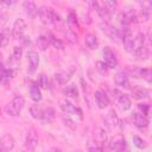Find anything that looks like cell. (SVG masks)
Returning <instances> with one entry per match:
<instances>
[{
  "instance_id": "37",
  "label": "cell",
  "mask_w": 152,
  "mask_h": 152,
  "mask_svg": "<svg viewBox=\"0 0 152 152\" xmlns=\"http://www.w3.org/2000/svg\"><path fill=\"white\" fill-rule=\"evenodd\" d=\"M51 44L56 48V49H59V50H63L64 49V44L62 43V40H59V39H57L56 37H53V36H51Z\"/></svg>"
},
{
  "instance_id": "38",
  "label": "cell",
  "mask_w": 152,
  "mask_h": 152,
  "mask_svg": "<svg viewBox=\"0 0 152 152\" xmlns=\"http://www.w3.org/2000/svg\"><path fill=\"white\" fill-rule=\"evenodd\" d=\"M138 109L141 112L140 114L147 116L148 115V112H150V104H147V103H139L138 104Z\"/></svg>"
},
{
  "instance_id": "16",
  "label": "cell",
  "mask_w": 152,
  "mask_h": 152,
  "mask_svg": "<svg viewBox=\"0 0 152 152\" xmlns=\"http://www.w3.org/2000/svg\"><path fill=\"white\" fill-rule=\"evenodd\" d=\"M114 82L116 86L119 87H124V88H128L129 82H128V76L126 72L124 71H119L114 75Z\"/></svg>"
},
{
  "instance_id": "12",
  "label": "cell",
  "mask_w": 152,
  "mask_h": 152,
  "mask_svg": "<svg viewBox=\"0 0 152 152\" xmlns=\"http://www.w3.org/2000/svg\"><path fill=\"white\" fill-rule=\"evenodd\" d=\"M0 147L2 151H11L14 147V139L10 133H6L0 138Z\"/></svg>"
},
{
  "instance_id": "49",
  "label": "cell",
  "mask_w": 152,
  "mask_h": 152,
  "mask_svg": "<svg viewBox=\"0 0 152 152\" xmlns=\"http://www.w3.org/2000/svg\"><path fill=\"white\" fill-rule=\"evenodd\" d=\"M0 115H1V108H0Z\"/></svg>"
},
{
  "instance_id": "40",
  "label": "cell",
  "mask_w": 152,
  "mask_h": 152,
  "mask_svg": "<svg viewBox=\"0 0 152 152\" xmlns=\"http://www.w3.org/2000/svg\"><path fill=\"white\" fill-rule=\"evenodd\" d=\"M63 120H64V124H65L68 127H70V128H72V129H75V128L77 127V125H76V124H75L72 120H70L69 118H64Z\"/></svg>"
},
{
  "instance_id": "45",
  "label": "cell",
  "mask_w": 152,
  "mask_h": 152,
  "mask_svg": "<svg viewBox=\"0 0 152 152\" xmlns=\"http://www.w3.org/2000/svg\"><path fill=\"white\" fill-rule=\"evenodd\" d=\"M48 152H62V151L59 148H57V147H51V148L48 150Z\"/></svg>"
},
{
  "instance_id": "14",
  "label": "cell",
  "mask_w": 152,
  "mask_h": 152,
  "mask_svg": "<svg viewBox=\"0 0 152 152\" xmlns=\"http://www.w3.org/2000/svg\"><path fill=\"white\" fill-rule=\"evenodd\" d=\"M133 121H134L135 127L139 128V129L147 128V127H148V124H150L147 116H145V115H142V114H140V113H135V114L133 115Z\"/></svg>"
},
{
  "instance_id": "25",
  "label": "cell",
  "mask_w": 152,
  "mask_h": 152,
  "mask_svg": "<svg viewBox=\"0 0 152 152\" xmlns=\"http://www.w3.org/2000/svg\"><path fill=\"white\" fill-rule=\"evenodd\" d=\"M133 53L137 56V58L142 59V61L147 59V58H148V56H150V51H148L147 46H145V45H144V46H141L140 49H138L137 51H134Z\"/></svg>"
},
{
  "instance_id": "33",
  "label": "cell",
  "mask_w": 152,
  "mask_h": 152,
  "mask_svg": "<svg viewBox=\"0 0 152 152\" xmlns=\"http://www.w3.org/2000/svg\"><path fill=\"white\" fill-rule=\"evenodd\" d=\"M133 144H134V146H137L138 148H145V147L147 146L146 141H145L142 138L138 137V135H133Z\"/></svg>"
},
{
  "instance_id": "11",
  "label": "cell",
  "mask_w": 152,
  "mask_h": 152,
  "mask_svg": "<svg viewBox=\"0 0 152 152\" xmlns=\"http://www.w3.org/2000/svg\"><path fill=\"white\" fill-rule=\"evenodd\" d=\"M133 40H134V37L131 33V31L128 28H125L122 33V43L127 52H133Z\"/></svg>"
},
{
  "instance_id": "17",
  "label": "cell",
  "mask_w": 152,
  "mask_h": 152,
  "mask_svg": "<svg viewBox=\"0 0 152 152\" xmlns=\"http://www.w3.org/2000/svg\"><path fill=\"white\" fill-rule=\"evenodd\" d=\"M27 59H28V63H30V71L33 72L37 68H38V64H39V56L37 52L34 51H30L27 53Z\"/></svg>"
},
{
  "instance_id": "1",
  "label": "cell",
  "mask_w": 152,
  "mask_h": 152,
  "mask_svg": "<svg viewBox=\"0 0 152 152\" xmlns=\"http://www.w3.org/2000/svg\"><path fill=\"white\" fill-rule=\"evenodd\" d=\"M25 104V100L21 95H15L5 107V112L10 116H18L23 110Z\"/></svg>"
},
{
  "instance_id": "42",
  "label": "cell",
  "mask_w": 152,
  "mask_h": 152,
  "mask_svg": "<svg viewBox=\"0 0 152 152\" xmlns=\"http://www.w3.org/2000/svg\"><path fill=\"white\" fill-rule=\"evenodd\" d=\"M89 152H102V150L100 146L96 145V142H94L93 145L91 144L89 145Z\"/></svg>"
},
{
  "instance_id": "36",
  "label": "cell",
  "mask_w": 152,
  "mask_h": 152,
  "mask_svg": "<svg viewBox=\"0 0 152 152\" xmlns=\"http://www.w3.org/2000/svg\"><path fill=\"white\" fill-rule=\"evenodd\" d=\"M65 38L70 44H76L77 43V34L74 31H68L65 33Z\"/></svg>"
},
{
  "instance_id": "27",
  "label": "cell",
  "mask_w": 152,
  "mask_h": 152,
  "mask_svg": "<svg viewBox=\"0 0 152 152\" xmlns=\"http://www.w3.org/2000/svg\"><path fill=\"white\" fill-rule=\"evenodd\" d=\"M101 5L103 6V8H104L109 14L114 13V12L116 11V8H118V2H116V1H103Z\"/></svg>"
},
{
  "instance_id": "8",
  "label": "cell",
  "mask_w": 152,
  "mask_h": 152,
  "mask_svg": "<svg viewBox=\"0 0 152 152\" xmlns=\"http://www.w3.org/2000/svg\"><path fill=\"white\" fill-rule=\"evenodd\" d=\"M100 28L102 30V32H104V33H106L110 39H113V40H116V39L120 37L119 30H118L115 26L110 25L109 23H106V21L101 23V24H100Z\"/></svg>"
},
{
  "instance_id": "34",
  "label": "cell",
  "mask_w": 152,
  "mask_h": 152,
  "mask_svg": "<svg viewBox=\"0 0 152 152\" xmlns=\"http://www.w3.org/2000/svg\"><path fill=\"white\" fill-rule=\"evenodd\" d=\"M134 95L137 99H147L150 96V90L145 88H140L134 93Z\"/></svg>"
},
{
  "instance_id": "7",
  "label": "cell",
  "mask_w": 152,
  "mask_h": 152,
  "mask_svg": "<svg viewBox=\"0 0 152 152\" xmlns=\"http://www.w3.org/2000/svg\"><path fill=\"white\" fill-rule=\"evenodd\" d=\"M59 107L64 114H77L80 118H82V110L77 107H75L70 101L68 100H62L59 102Z\"/></svg>"
},
{
  "instance_id": "4",
  "label": "cell",
  "mask_w": 152,
  "mask_h": 152,
  "mask_svg": "<svg viewBox=\"0 0 152 152\" xmlns=\"http://www.w3.org/2000/svg\"><path fill=\"white\" fill-rule=\"evenodd\" d=\"M112 93H113V97L116 100V102H118V106L120 107V109L121 110H128L131 107H132V101H131V99L126 95V94H122L120 90H118V89H113L112 90Z\"/></svg>"
},
{
  "instance_id": "26",
  "label": "cell",
  "mask_w": 152,
  "mask_h": 152,
  "mask_svg": "<svg viewBox=\"0 0 152 152\" xmlns=\"http://www.w3.org/2000/svg\"><path fill=\"white\" fill-rule=\"evenodd\" d=\"M51 24H53V26L57 30H63L64 28V20L62 19V17L59 14H57L55 12H53V15H52V23Z\"/></svg>"
},
{
  "instance_id": "44",
  "label": "cell",
  "mask_w": 152,
  "mask_h": 152,
  "mask_svg": "<svg viewBox=\"0 0 152 152\" xmlns=\"http://www.w3.org/2000/svg\"><path fill=\"white\" fill-rule=\"evenodd\" d=\"M100 135H101L102 142H106V140H107V134H106V132H104L103 129H100Z\"/></svg>"
},
{
  "instance_id": "29",
  "label": "cell",
  "mask_w": 152,
  "mask_h": 152,
  "mask_svg": "<svg viewBox=\"0 0 152 152\" xmlns=\"http://www.w3.org/2000/svg\"><path fill=\"white\" fill-rule=\"evenodd\" d=\"M139 77H142L147 83H151L152 81V71L150 68H142L139 70Z\"/></svg>"
},
{
  "instance_id": "32",
  "label": "cell",
  "mask_w": 152,
  "mask_h": 152,
  "mask_svg": "<svg viewBox=\"0 0 152 152\" xmlns=\"http://www.w3.org/2000/svg\"><path fill=\"white\" fill-rule=\"evenodd\" d=\"M95 65H96V70H97L101 75H107V74H108V66L104 64V62L97 61Z\"/></svg>"
},
{
  "instance_id": "28",
  "label": "cell",
  "mask_w": 152,
  "mask_h": 152,
  "mask_svg": "<svg viewBox=\"0 0 152 152\" xmlns=\"http://www.w3.org/2000/svg\"><path fill=\"white\" fill-rule=\"evenodd\" d=\"M49 43H50V38H48V36L42 34V36H39V37L37 38V45H38V48H39L42 51L48 48Z\"/></svg>"
},
{
  "instance_id": "30",
  "label": "cell",
  "mask_w": 152,
  "mask_h": 152,
  "mask_svg": "<svg viewBox=\"0 0 152 152\" xmlns=\"http://www.w3.org/2000/svg\"><path fill=\"white\" fill-rule=\"evenodd\" d=\"M30 113H31L33 119L40 120V118H42V109L38 107V104H32L30 107Z\"/></svg>"
},
{
  "instance_id": "10",
  "label": "cell",
  "mask_w": 152,
  "mask_h": 152,
  "mask_svg": "<svg viewBox=\"0 0 152 152\" xmlns=\"http://www.w3.org/2000/svg\"><path fill=\"white\" fill-rule=\"evenodd\" d=\"M137 14L138 13L134 10H132V8L125 11L122 13V15H121V24L125 25V26H128L132 23H135L137 21Z\"/></svg>"
},
{
  "instance_id": "9",
  "label": "cell",
  "mask_w": 152,
  "mask_h": 152,
  "mask_svg": "<svg viewBox=\"0 0 152 152\" xmlns=\"http://www.w3.org/2000/svg\"><path fill=\"white\" fill-rule=\"evenodd\" d=\"M38 15H39V19L43 24L45 25H49L52 23V15H53V11L46 6H42L38 8Z\"/></svg>"
},
{
  "instance_id": "48",
  "label": "cell",
  "mask_w": 152,
  "mask_h": 152,
  "mask_svg": "<svg viewBox=\"0 0 152 152\" xmlns=\"http://www.w3.org/2000/svg\"><path fill=\"white\" fill-rule=\"evenodd\" d=\"M0 152H2V148H1V147H0Z\"/></svg>"
},
{
  "instance_id": "22",
  "label": "cell",
  "mask_w": 152,
  "mask_h": 152,
  "mask_svg": "<svg viewBox=\"0 0 152 152\" xmlns=\"http://www.w3.org/2000/svg\"><path fill=\"white\" fill-rule=\"evenodd\" d=\"M30 96H31V99H32L34 102H38V101H40V100H42L40 88H39L36 83L31 84V87H30Z\"/></svg>"
},
{
  "instance_id": "31",
  "label": "cell",
  "mask_w": 152,
  "mask_h": 152,
  "mask_svg": "<svg viewBox=\"0 0 152 152\" xmlns=\"http://www.w3.org/2000/svg\"><path fill=\"white\" fill-rule=\"evenodd\" d=\"M37 86L39 88H42V89H48V87H49V80H48V77L44 74L39 75L38 80H37Z\"/></svg>"
},
{
  "instance_id": "47",
  "label": "cell",
  "mask_w": 152,
  "mask_h": 152,
  "mask_svg": "<svg viewBox=\"0 0 152 152\" xmlns=\"http://www.w3.org/2000/svg\"><path fill=\"white\" fill-rule=\"evenodd\" d=\"M4 69H5V68H4V65H2V63L0 62V74H1L2 71H4Z\"/></svg>"
},
{
  "instance_id": "46",
  "label": "cell",
  "mask_w": 152,
  "mask_h": 152,
  "mask_svg": "<svg viewBox=\"0 0 152 152\" xmlns=\"http://www.w3.org/2000/svg\"><path fill=\"white\" fill-rule=\"evenodd\" d=\"M5 82H6V80H5V78H4V77L0 75V86H1V84H4Z\"/></svg>"
},
{
  "instance_id": "5",
  "label": "cell",
  "mask_w": 152,
  "mask_h": 152,
  "mask_svg": "<svg viewBox=\"0 0 152 152\" xmlns=\"http://www.w3.org/2000/svg\"><path fill=\"white\" fill-rule=\"evenodd\" d=\"M102 55H103V58H104L103 62H104V64L108 66V69H114V68H116V65H118V59H116L115 53L112 51L110 48L106 46V48L103 49V51H102Z\"/></svg>"
},
{
  "instance_id": "13",
  "label": "cell",
  "mask_w": 152,
  "mask_h": 152,
  "mask_svg": "<svg viewBox=\"0 0 152 152\" xmlns=\"http://www.w3.org/2000/svg\"><path fill=\"white\" fill-rule=\"evenodd\" d=\"M95 101H96V104L100 109H103L106 108L108 104H109V99L108 96L106 95V93L101 91V90H96L95 91Z\"/></svg>"
},
{
  "instance_id": "20",
  "label": "cell",
  "mask_w": 152,
  "mask_h": 152,
  "mask_svg": "<svg viewBox=\"0 0 152 152\" xmlns=\"http://www.w3.org/2000/svg\"><path fill=\"white\" fill-rule=\"evenodd\" d=\"M104 121L110 127H116V126H119V122H120V120H119V118H118V115H116V113H115L114 109H110L108 112V114L104 118Z\"/></svg>"
},
{
  "instance_id": "19",
  "label": "cell",
  "mask_w": 152,
  "mask_h": 152,
  "mask_svg": "<svg viewBox=\"0 0 152 152\" xmlns=\"http://www.w3.org/2000/svg\"><path fill=\"white\" fill-rule=\"evenodd\" d=\"M84 43L87 45L88 49L90 50H96L99 48V40H97V37L93 33H88L84 38Z\"/></svg>"
},
{
  "instance_id": "18",
  "label": "cell",
  "mask_w": 152,
  "mask_h": 152,
  "mask_svg": "<svg viewBox=\"0 0 152 152\" xmlns=\"http://www.w3.org/2000/svg\"><path fill=\"white\" fill-rule=\"evenodd\" d=\"M23 7H24L26 14H27L28 17H31V18H34L36 14L38 13V7H37V5H36L34 2H32V1H25V2L23 4Z\"/></svg>"
},
{
  "instance_id": "35",
  "label": "cell",
  "mask_w": 152,
  "mask_h": 152,
  "mask_svg": "<svg viewBox=\"0 0 152 152\" xmlns=\"http://www.w3.org/2000/svg\"><path fill=\"white\" fill-rule=\"evenodd\" d=\"M21 53H23L21 48H20V46H14V48H13V53H12L13 61H14V62H19L20 58H21Z\"/></svg>"
},
{
  "instance_id": "3",
  "label": "cell",
  "mask_w": 152,
  "mask_h": 152,
  "mask_svg": "<svg viewBox=\"0 0 152 152\" xmlns=\"http://www.w3.org/2000/svg\"><path fill=\"white\" fill-rule=\"evenodd\" d=\"M108 146L110 150L116 151V152H126V150H127L126 140H125L124 135H121V134H116V135L112 137L108 141Z\"/></svg>"
},
{
  "instance_id": "24",
  "label": "cell",
  "mask_w": 152,
  "mask_h": 152,
  "mask_svg": "<svg viewBox=\"0 0 152 152\" xmlns=\"http://www.w3.org/2000/svg\"><path fill=\"white\" fill-rule=\"evenodd\" d=\"M63 93H64L65 96H68V97H74V99H77V97H78V90H77V88H76L75 84L66 86V88H64Z\"/></svg>"
},
{
  "instance_id": "15",
  "label": "cell",
  "mask_w": 152,
  "mask_h": 152,
  "mask_svg": "<svg viewBox=\"0 0 152 152\" xmlns=\"http://www.w3.org/2000/svg\"><path fill=\"white\" fill-rule=\"evenodd\" d=\"M56 118V112L52 107H48L45 109L42 110V118H40V121L43 124H50L55 120Z\"/></svg>"
},
{
  "instance_id": "23",
  "label": "cell",
  "mask_w": 152,
  "mask_h": 152,
  "mask_svg": "<svg viewBox=\"0 0 152 152\" xmlns=\"http://www.w3.org/2000/svg\"><path fill=\"white\" fill-rule=\"evenodd\" d=\"M144 45H145V36H144V33L139 32V33H137V36L134 37V40H133V52Z\"/></svg>"
},
{
  "instance_id": "6",
  "label": "cell",
  "mask_w": 152,
  "mask_h": 152,
  "mask_svg": "<svg viewBox=\"0 0 152 152\" xmlns=\"http://www.w3.org/2000/svg\"><path fill=\"white\" fill-rule=\"evenodd\" d=\"M25 30H26V23L20 18L15 19V21L13 23V27H12V37L14 39H20Z\"/></svg>"
},
{
  "instance_id": "2",
  "label": "cell",
  "mask_w": 152,
  "mask_h": 152,
  "mask_svg": "<svg viewBox=\"0 0 152 152\" xmlns=\"http://www.w3.org/2000/svg\"><path fill=\"white\" fill-rule=\"evenodd\" d=\"M38 141H39V138H38L36 129L31 128L26 134V139H25V144H24V151L25 152H33L38 145Z\"/></svg>"
},
{
  "instance_id": "21",
  "label": "cell",
  "mask_w": 152,
  "mask_h": 152,
  "mask_svg": "<svg viewBox=\"0 0 152 152\" xmlns=\"http://www.w3.org/2000/svg\"><path fill=\"white\" fill-rule=\"evenodd\" d=\"M70 77H71L70 74H68V72H65V71H59V72H56V74H55V80H56V82H57L58 84H61V86L66 84V83L69 82Z\"/></svg>"
},
{
  "instance_id": "43",
  "label": "cell",
  "mask_w": 152,
  "mask_h": 152,
  "mask_svg": "<svg viewBox=\"0 0 152 152\" xmlns=\"http://www.w3.org/2000/svg\"><path fill=\"white\" fill-rule=\"evenodd\" d=\"M6 20H7V17H6V14H5V13H2V12H0V28H1V27L5 25Z\"/></svg>"
},
{
  "instance_id": "39",
  "label": "cell",
  "mask_w": 152,
  "mask_h": 152,
  "mask_svg": "<svg viewBox=\"0 0 152 152\" xmlns=\"http://www.w3.org/2000/svg\"><path fill=\"white\" fill-rule=\"evenodd\" d=\"M68 23L77 25V18H76L74 12H69V14H68Z\"/></svg>"
},
{
  "instance_id": "41",
  "label": "cell",
  "mask_w": 152,
  "mask_h": 152,
  "mask_svg": "<svg viewBox=\"0 0 152 152\" xmlns=\"http://www.w3.org/2000/svg\"><path fill=\"white\" fill-rule=\"evenodd\" d=\"M7 42H8V38L6 37V34L2 33V32H0V48L5 46L7 44Z\"/></svg>"
}]
</instances>
